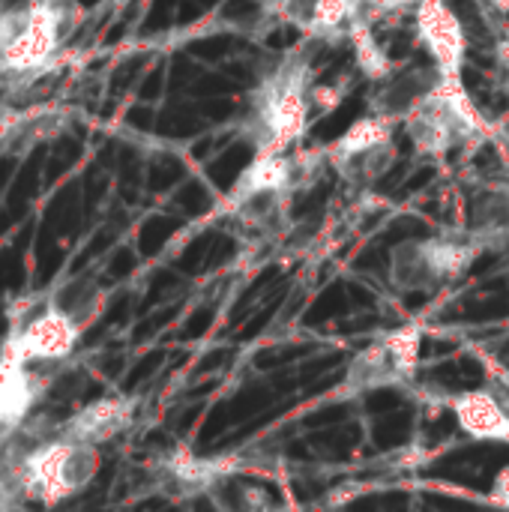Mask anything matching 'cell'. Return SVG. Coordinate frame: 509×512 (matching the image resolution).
<instances>
[{
    "label": "cell",
    "instance_id": "obj_1",
    "mask_svg": "<svg viewBox=\"0 0 509 512\" xmlns=\"http://www.w3.org/2000/svg\"><path fill=\"white\" fill-rule=\"evenodd\" d=\"M312 63L285 57L252 93L249 126L258 153H285L312 120Z\"/></svg>",
    "mask_w": 509,
    "mask_h": 512
},
{
    "label": "cell",
    "instance_id": "obj_2",
    "mask_svg": "<svg viewBox=\"0 0 509 512\" xmlns=\"http://www.w3.org/2000/svg\"><path fill=\"white\" fill-rule=\"evenodd\" d=\"M69 27V0H0V81L48 63Z\"/></svg>",
    "mask_w": 509,
    "mask_h": 512
},
{
    "label": "cell",
    "instance_id": "obj_3",
    "mask_svg": "<svg viewBox=\"0 0 509 512\" xmlns=\"http://www.w3.org/2000/svg\"><path fill=\"white\" fill-rule=\"evenodd\" d=\"M102 456L90 441L66 438L57 429L36 441L21 462V483L27 501L54 507L81 495L99 474Z\"/></svg>",
    "mask_w": 509,
    "mask_h": 512
},
{
    "label": "cell",
    "instance_id": "obj_4",
    "mask_svg": "<svg viewBox=\"0 0 509 512\" xmlns=\"http://www.w3.org/2000/svg\"><path fill=\"white\" fill-rule=\"evenodd\" d=\"M486 120L468 96L462 78H444L429 93V99L405 120L408 141L417 153L444 156L459 144L486 135Z\"/></svg>",
    "mask_w": 509,
    "mask_h": 512
},
{
    "label": "cell",
    "instance_id": "obj_5",
    "mask_svg": "<svg viewBox=\"0 0 509 512\" xmlns=\"http://www.w3.org/2000/svg\"><path fill=\"white\" fill-rule=\"evenodd\" d=\"M483 246L474 237H417L390 249V282L399 291H435L468 273Z\"/></svg>",
    "mask_w": 509,
    "mask_h": 512
},
{
    "label": "cell",
    "instance_id": "obj_6",
    "mask_svg": "<svg viewBox=\"0 0 509 512\" xmlns=\"http://www.w3.org/2000/svg\"><path fill=\"white\" fill-rule=\"evenodd\" d=\"M393 120L378 117L369 111V117L354 120L324 153L327 165L351 186L369 189L378 183L393 165H396V141H393Z\"/></svg>",
    "mask_w": 509,
    "mask_h": 512
},
{
    "label": "cell",
    "instance_id": "obj_7",
    "mask_svg": "<svg viewBox=\"0 0 509 512\" xmlns=\"http://www.w3.org/2000/svg\"><path fill=\"white\" fill-rule=\"evenodd\" d=\"M423 351V330L417 324H405L399 330H390L387 336L375 339L363 351L354 354L348 363L342 393H372L384 387H402L414 381Z\"/></svg>",
    "mask_w": 509,
    "mask_h": 512
},
{
    "label": "cell",
    "instance_id": "obj_8",
    "mask_svg": "<svg viewBox=\"0 0 509 512\" xmlns=\"http://www.w3.org/2000/svg\"><path fill=\"white\" fill-rule=\"evenodd\" d=\"M81 327L75 321H69L60 309H54L48 300L42 303V309L30 312V315H15V321H9V360L24 363V366H51V363H63L78 339H81Z\"/></svg>",
    "mask_w": 509,
    "mask_h": 512
},
{
    "label": "cell",
    "instance_id": "obj_9",
    "mask_svg": "<svg viewBox=\"0 0 509 512\" xmlns=\"http://www.w3.org/2000/svg\"><path fill=\"white\" fill-rule=\"evenodd\" d=\"M417 30L420 39L444 78H462L465 54H468V33L462 18L447 0H417Z\"/></svg>",
    "mask_w": 509,
    "mask_h": 512
},
{
    "label": "cell",
    "instance_id": "obj_10",
    "mask_svg": "<svg viewBox=\"0 0 509 512\" xmlns=\"http://www.w3.org/2000/svg\"><path fill=\"white\" fill-rule=\"evenodd\" d=\"M378 87L369 96V108L378 117H387L393 123H405L441 84L438 66H396L390 75L375 81Z\"/></svg>",
    "mask_w": 509,
    "mask_h": 512
},
{
    "label": "cell",
    "instance_id": "obj_11",
    "mask_svg": "<svg viewBox=\"0 0 509 512\" xmlns=\"http://www.w3.org/2000/svg\"><path fill=\"white\" fill-rule=\"evenodd\" d=\"M135 420V402L126 396H105L90 402L87 408L75 411L66 423L57 426L60 435L90 441V444H105L117 435H123Z\"/></svg>",
    "mask_w": 509,
    "mask_h": 512
},
{
    "label": "cell",
    "instance_id": "obj_12",
    "mask_svg": "<svg viewBox=\"0 0 509 512\" xmlns=\"http://www.w3.org/2000/svg\"><path fill=\"white\" fill-rule=\"evenodd\" d=\"M453 414L459 429L474 441L509 444V411L501 396L486 384L480 390H465L453 399Z\"/></svg>",
    "mask_w": 509,
    "mask_h": 512
},
{
    "label": "cell",
    "instance_id": "obj_13",
    "mask_svg": "<svg viewBox=\"0 0 509 512\" xmlns=\"http://www.w3.org/2000/svg\"><path fill=\"white\" fill-rule=\"evenodd\" d=\"M279 12L303 33L327 36L348 30L363 12V0H279Z\"/></svg>",
    "mask_w": 509,
    "mask_h": 512
},
{
    "label": "cell",
    "instance_id": "obj_14",
    "mask_svg": "<svg viewBox=\"0 0 509 512\" xmlns=\"http://www.w3.org/2000/svg\"><path fill=\"white\" fill-rule=\"evenodd\" d=\"M45 300L54 309H60L69 321H75L81 330H87L102 315L108 303V291L93 276H75V279L60 282Z\"/></svg>",
    "mask_w": 509,
    "mask_h": 512
},
{
    "label": "cell",
    "instance_id": "obj_15",
    "mask_svg": "<svg viewBox=\"0 0 509 512\" xmlns=\"http://www.w3.org/2000/svg\"><path fill=\"white\" fill-rule=\"evenodd\" d=\"M468 237L483 249L509 240V186H489L471 201Z\"/></svg>",
    "mask_w": 509,
    "mask_h": 512
},
{
    "label": "cell",
    "instance_id": "obj_16",
    "mask_svg": "<svg viewBox=\"0 0 509 512\" xmlns=\"http://www.w3.org/2000/svg\"><path fill=\"white\" fill-rule=\"evenodd\" d=\"M489 501L498 504V507H509V468H504L495 483H492V492H489Z\"/></svg>",
    "mask_w": 509,
    "mask_h": 512
},
{
    "label": "cell",
    "instance_id": "obj_17",
    "mask_svg": "<svg viewBox=\"0 0 509 512\" xmlns=\"http://www.w3.org/2000/svg\"><path fill=\"white\" fill-rule=\"evenodd\" d=\"M6 354H9V321L0 327V363L6 360Z\"/></svg>",
    "mask_w": 509,
    "mask_h": 512
},
{
    "label": "cell",
    "instance_id": "obj_18",
    "mask_svg": "<svg viewBox=\"0 0 509 512\" xmlns=\"http://www.w3.org/2000/svg\"><path fill=\"white\" fill-rule=\"evenodd\" d=\"M480 3H492L495 9H501V12H509V0H480Z\"/></svg>",
    "mask_w": 509,
    "mask_h": 512
},
{
    "label": "cell",
    "instance_id": "obj_19",
    "mask_svg": "<svg viewBox=\"0 0 509 512\" xmlns=\"http://www.w3.org/2000/svg\"><path fill=\"white\" fill-rule=\"evenodd\" d=\"M489 372H492V375H498V378H501V381L509 387V369H489Z\"/></svg>",
    "mask_w": 509,
    "mask_h": 512
}]
</instances>
